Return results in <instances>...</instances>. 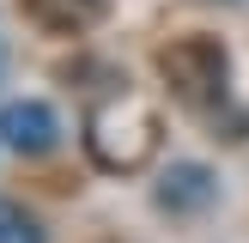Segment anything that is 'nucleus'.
<instances>
[{
	"label": "nucleus",
	"instance_id": "2",
	"mask_svg": "<svg viewBox=\"0 0 249 243\" xmlns=\"http://www.w3.org/2000/svg\"><path fill=\"white\" fill-rule=\"evenodd\" d=\"M158 73H164L170 91H177L189 109H201V116H213V109L231 97V85H225V49H219V36H207V31L177 36V43L158 55Z\"/></svg>",
	"mask_w": 249,
	"mask_h": 243
},
{
	"label": "nucleus",
	"instance_id": "3",
	"mask_svg": "<svg viewBox=\"0 0 249 243\" xmlns=\"http://www.w3.org/2000/svg\"><path fill=\"white\" fill-rule=\"evenodd\" d=\"M61 116L43 104V97H12V104H0V146L18 158H49L61 146Z\"/></svg>",
	"mask_w": 249,
	"mask_h": 243
},
{
	"label": "nucleus",
	"instance_id": "4",
	"mask_svg": "<svg viewBox=\"0 0 249 243\" xmlns=\"http://www.w3.org/2000/svg\"><path fill=\"white\" fill-rule=\"evenodd\" d=\"M152 201L164 207L170 219L207 213V207L219 201V176H213V164H201V158H177V164L164 170V182L152 189Z\"/></svg>",
	"mask_w": 249,
	"mask_h": 243
},
{
	"label": "nucleus",
	"instance_id": "5",
	"mask_svg": "<svg viewBox=\"0 0 249 243\" xmlns=\"http://www.w3.org/2000/svg\"><path fill=\"white\" fill-rule=\"evenodd\" d=\"M109 6H116V0H18V12L36 24V31H49V36L91 31L97 18H109Z\"/></svg>",
	"mask_w": 249,
	"mask_h": 243
},
{
	"label": "nucleus",
	"instance_id": "6",
	"mask_svg": "<svg viewBox=\"0 0 249 243\" xmlns=\"http://www.w3.org/2000/svg\"><path fill=\"white\" fill-rule=\"evenodd\" d=\"M0 243H49V225L24 201H6L0 194Z\"/></svg>",
	"mask_w": 249,
	"mask_h": 243
},
{
	"label": "nucleus",
	"instance_id": "1",
	"mask_svg": "<svg viewBox=\"0 0 249 243\" xmlns=\"http://www.w3.org/2000/svg\"><path fill=\"white\" fill-rule=\"evenodd\" d=\"M158 146H164V116H158L152 97L116 91V97L85 109V152H91L97 170L134 176V170H146L158 158Z\"/></svg>",
	"mask_w": 249,
	"mask_h": 243
},
{
	"label": "nucleus",
	"instance_id": "7",
	"mask_svg": "<svg viewBox=\"0 0 249 243\" xmlns=\"http://www.w3.org/2000/svg\"><path fill=\"white\" fill-rule=\"evenodd\" d=\"M0 61H6V43H0Z\"/></svg>",
	"mask_w": 249,
	"mask_h": 243
}]
</instances>
